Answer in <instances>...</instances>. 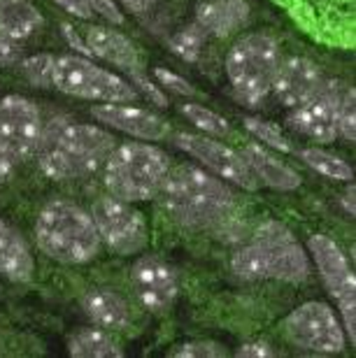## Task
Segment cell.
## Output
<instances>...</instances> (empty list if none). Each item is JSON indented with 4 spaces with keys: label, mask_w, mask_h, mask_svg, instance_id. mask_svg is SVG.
I'll return each instance as SVG.
<instances>
[{
    "label": "cell",
    "mask_w": 356,
    "mask_h": 358,
    "mask_svg": "<svg viewBox=\"0 0 356 358\" xmlns=\"http://www.w3.org/2000/svg\"><path fill=\"white\" fill-rule=\"evenodd\" d=\"M159 196L170 217L189 231H215L236 212V196L229 186L191 163L168 170Z\"/></svg>",
    "instance_id": "obj_1"
},
{
    "label": "cell",
    "mask_w": 356,
    "mask_h": 358,
    "mask_svg": "<svg viewBox=\"0 0 356 358\" xmlns=\"http://www.w3.org/2000/svg\"><path fill=\"white\" fill-rule=\"evenodd\" d=\"M117 140L108 131L70 117H54L42 126L38 156L42 173L59 182L82 179L103 168Z\"/></svg>",
    "instance_id": "obj_2"
},
{
    "label": "cell",
    "mask_w": 356,
    "mask_h": 358,
    "mask_svg": "<svg viewBox=\"0 0 356 358\" xmlns=\"http://www.w3.org/2000/svg\"><path fill=\"white\" fill-rule=\"evenodd\" d=\"M231 270L240 279H280L301 284L310 277V259L298 245L296 235L280 221H263L252 242L238 249L231 259Z\"/></svg>",
    "instance_id": "obj_3"
},
{
    "label": "cell",
    "mask_w": 356,
    "mask_h": 358,
    "mask_svg": "<svg viewBox=\"0 0 356 358\" xmlns=\"http://www.w3.org/2000/svg\"><path fill=\"white\" fill-rule=\"evenodd\" d=\"M35 240L49 259L80 266L101 254V235L91 212L70 200H49L35 221Z\"/></svg>",
    "instance_id": "obj_4"
},
{
    "label": "cell",
    "mask_w": 356,
    "mask_h": 358,
    "mask_svg": "<svg viewBox=\"0 0 356 358\" xmlns=\"http://www.w3.org/2000/svg\"><path fill=\"white\" fill-rule=\"evenodd\" d=\"M170 170V159L159 147L145 142L115 145L103 163V184L110 196L140 203L161 193Z\"/></svg>",
    "instance_id": "obj_5"
},
{
    "label": "cell",
    "mask_w": 356,
    "mask_h": 358,
    "mask_svg": "<svg viewBox=\"0 0 356 358\" xmlns=\"http://www.w3.org/2000/svg\"><path fill=\"white\" fill-rule=\"evenodd\" d=\"M280 63V45L266 33H249L231 47L226 56V75L242 105L259 107L266 100Z\"/></svg>",
    "instance_id": "obj_6"
},
{
    "label": "cell",
    "mask_w": 356,
    "mask_h": 358,
    "mask_svg": "<svg viewBox=\"0 0 356 358\" xmlns=\"http://www.w3.org/2000/svg\"><path fill=\"white\" fill-rule=\"evenodd\" d=\"M54 89L66 96L96 103H135L140 98L138 89L124 77L91 63L87 56H59L54 61Z\"/></svg>",
    "instance_id": "obj_7"
},
{
    "label": "cell",
    "mask_w": 356,
    "mask_h": 358,
    "mask_svg": "<svg viewBox=\"0 0 356 358\" xmlns=\"http://www.w3.org/2000/svg\"><path fill=\"white\" fill-rule=\"evenodd\" d=\"M284 338L298 349L315 354H340L347 345L343 324L338 321L331 305L310 300L296 307L282 324Z\"/></svg>",
    "instance_id": "obj_8"
},
{
    "label": "cell",
    "mask_w": 356,
    "mask_h": 358,
    "mask_svg": "<svg viewBox=\"0 0 356 358\" xmlns=\"http://www.w3.org/2000/svg\"><path fill=\"white\" fill-rule=\"evenodd\" d=\"M94 224L101 235V242L108 245L119 256L140 254L147 249L149 228L145 214L128 203L115 196L98 198L94 210H91Z\"/></svg>",
    "instance_id": "obj_9"
},
{
    "label": "cell",
    "mask_w": 356,
    "mask_h": 358,
    "mask_svg": "<svg viewBox=\"0 0 356 358\" xmlns=\"http://www.w3.org/2000/svg\"><path fill=\"white\" fill-rule=\"evenodd\" d=\"M310 254L317 263V270L322 275L326 289L338 300L340 314H343V331L347 338L356 342V279L347 263L343 249L333 242L329 235L315 233L308 240Z\"/></svg>",
    "instance_id": "obj_10"
},
{
    "label": "cell",
    "mask_w": 356,
    "mask_h": 358,
    "mask_svg": "<svg viewBox=\"0 0 356 358\" xmlns=\"http://www.w3.org/2000/svg\"><path fill=\"white\" fill-rule=\"evenodd\" d=\"M173 142L177 149L194 156L203 168L212 170V173L219 179H224V182L236 184L245 191L259 189V182H256L254 173L249 170L247 161L242 159V154L236 152V149L226 147L224 142L208 138V135H196V133H177L173 135Z\"/></svg>",
    "instance_id": "obj_11"
},
{
    "label": "cell",
    "mask_w": 356,
    "mask_h": 358,
    "mask_svg": "<svg viewBox=\"0 0 356 358\" xmlns=\"http://www.w3.org/2000/svg\"><path fill=\"white\" fill-rule=\"evenodd\" d=\"M42 117L33 100L19 93L0 98V145L14 161L35 156L42 138Z\"/></svg>",
    "instance_id": "obj_12"
},
{
    "label": "cell",
    "mask_w": 356,
    "mask_h": 358,
    "mask_svg": "<svg viewBox=\"0 0 356 358\" xmlns=\"http://www.w3.org/2000/svg\"><path fill=\"white\" fill-rule=\"evenodd\" d=\"M345 87L347 84L338 80H324L305 103L291 107L289 126L312 142H322V145L333 142L338 138V128H336L338 100L343 96Z\"/></svg>",
    "instance_id": "obj_13"
},
{
    "label": "cell",
    "mask_w": 356,
    "mask_h": 358,
    "mask_svg": "<svg viewBox=\"0 0 356 358\" xmlns=\"http://www.w3.org/2000/svg\"><path fill=\"white\" fill-rule=\"evenodd\" d=\"M133 289L147 312L166 314L175 305L180 293V277L170 263L159 256H142L131 272Z\"/></svg>",
    "instance_id": "obj_14"
},
{
    "label": "cell",
    "mask_w": 356,
    "mask_h": 358,
    "mask_svg": "<svg viewBox=\"0 0 356 358\" xmlns=\"http://www.w3.org/2000/svg\"><path fill=\"white\" fill-rule=\"evenodd\" d=\"M91 117L98 119L101 124L121 131L126 135H133L138 140L159 142L170 135V124L159 114L133 107L128 103H103L91 107Z\"/></svg>",
    "instance_id": "obj_15"
},
{
    "label": "cell",
    "mask_w": 356,
    "mask_h": 358,
    "mask_svg": "<svg viewBox=\"0 0 356 358\" xmlns=\"http://www.w3.org/2000/svg\"><path fill=\"white\" fill-rule=\"evenodd\" d=\"M322 82L324 75L317 63L303 59V56H291V59H284L280 63L270 91L275 93L284 107L291 110V107L305 103Z\"/></svg>",
    "instance_id": "obj_16"
},
{
    "label": "cell",
    "mask_w": 356,
    "mask_h": 358,
    "mask_svg": "<svg viewBox=\"0 0 356 358\" xmlns=\"http://www.w3.org/2000/svg\"><path fill=\"white\" fill-rule=\"evenodd\" d=\"M84 42L91 49V56H98V59L108 61L126 73H140L142 70L138 47L119 31H112L108 26H89Z\"/></svg>",
    "instance_id": "obj_17"
},
{
    "label": "cell",
    "mask_w": 356,
    "mask_h": 358,
    "mask_svg": "<svg viewBox=\"0 0 356 358\" xmlns=\"http://www.w3.org/2000/svg\"><path fill=\"white\" fill-rule=\"evenodd\" d=\"M240 154L259 184H266L277 191H294L301 186V175L294 168H289L287 163H282L273 152L261 147L259 142H247Z\"/></svg>",
    "instance_id": "obj_18"
},
{
    "label": "cell",
    "mask_w": 356,
    "mask_h": 358,
    "mask_svg": "<svg viewBox=\"0 0 356 358\" xmlns=\"http://www.w3.org/2000/svg\"><path fill=\"white\" fill-rule=\"evenodd\" d=\"M249 21L247 0H203L196 5V24L208 35L229 38Z\"/></svg>",
    "instance_id": "obj_19"
},
{
    "label": "cell",
    "mask_w": 356,
    "mask_h": 358,
    "mask_svg": "<svg viewBox=\"0 0 356 358\" xmlns=\"http://www.w3.org/2000/svg\"><path fill=\"white\" fill-rule=\"evenodd\" d=\"M35 272L33 254L24 235L10 221L0 219V275L14 284L31 282Z\"/></svg>",
    "instance_id": "obj_20"
},
{
    "label": "cell",
    "mask_w": 356,
    "mask_h": 358,
    "mask_svg": "<svg viewBox=\"0 0 356 358\" xmlns=\"http://www.w3.org/2000/svg\"><path fill=\"white\" fill-rule=\"evenodd\" d=\"M82 310L105 331H124L131 324L128 303L110 289H89L82 296Z\"/></svg>",
    "instance_id": "obj_21"
},
{
    "label": "cell",
    "mask_w": 356,
    "mask_h": 358,
    "mask_svg": "<svg viewBox=\"0 0 356 358\" xmlns=\"http://www.w3.org/2000/svg\"><path fill=\"white\" fill-rule=\"evenodd\" d=\"M45 26V17L31 0H0V35L12 42L31 38Z\"/></svg>",
    "instance_id": "obj_22"
},
{
    "label": "cell",
    "mask_w": 356,
    "mask_h": 358,
    "mask_svg": "<svg viewBox=\"0 0 356 358\" xmlns=\"http://www.w3.org/2000/svg\"><path fill=\"white\" fill-rule=\"evenodd\" d=\"M68 354L73 358H124V349L105 328H80L68 338Z\"/></svg>",
    "instance_id": "obj_23"
},
{
    "label": "cell",
    "mask_w": 356,
    "mask_h": 358,
    "mask_svg": "<svg viewBox=\"0 0 356 358\" xmlns=\"http://www.w3.org/2000/svg\"><path fill=\"white\" fill-rule=\"evenodd\" d=\"M301 161H305L312 170H317L319 175L336 179V182H352L354 179V170L347 161H343L340 156L324 152L319 147H310V149H301L298 152Z\"/></svg>",
    "instance_id": "obj_24"
},
{
    "label": "cell",
    "mask_w": 356,
    "mask_h": 358,
    "mask_svg": "<svg viewBox=\"0 0 356 358\" xmlns=\"http://www.w3.org/2000/svg\"><path fill=\"white\" fill-rule=\"evenodd\" d=\"M205 40H208V33H205L203 28L194 21V24L180 28L175 35H170L168 47H170V52L177 54L187 63H196L198 56H201V52H203V47H205Z\"/></svg>",
    "instance_id": "obj_25"
},
{
    "label": "cell",
    "mask_w": 356,
    "mask_h": 358,
    "mask_svg": "<svg viewBox=\"0 0 356 358\" xmlns=\"http://www.w3.org/2000/svg\"><path fill=\"white\" fill-rule=\"evenodd\" d=\"M242 126H245L259 142L277 149V152H284V154L296 152L294 142H291L287 135H284L282 128L277 124H273V121H266V119H259V117H245L242 119Z\"/></svg>",
    "instance_id": "obj_26"
},
{
    "label": "cell",
    "mask_w": 356,
    "mask_h": 358,
    "mask_svg": "<svg viewBox=\"0 0 356 358\" xmlns=\"http://www.w3.org/2000/svg\"><path fill=\"white\" fill-rule=\"evenodd\" d=\"M180 112H182L184 117H187L196 128H201V131H203V133H208V135H215V138L229 135V131H231L229 121H226V119L222 117V114L212 112V110H208V107H203V105H198V103H187V105H182V107H180Z\"/></svg>",
    "instance_id": "obj_27"
},
{
    "label": "cell",
    "mask_w": 356,
    "mask_h": 358,
    "mask_svg": "<svg viewBox=\"0 0 356 358\" xmlns=\"http://www.w3.org/2000/svg\"><path fill=\"white\" fill-rule=\"evenodd\" d=\"M54 56L52 54H35L21 61V73L33 87L40 89H54Z\"/></svg>",
    "instance_id": "obj_28"
},
{
    "label": "cell",
    "mask_w": 356,
    "mask_h": 358,
    "mask_svg": "<svg viewBox=\"0 0 356 358\" xmlns=\"http://www.w3.org/2000/svg\"><path fill=\"white\" fill-rule=\"evenodd\" d=\"M356 93L354 87H345L343 96L338 100V112H336V128L338 138L347 142L356 140Z\"/></svg>",
    "instance_id": "obj_29"
},
{
    "label": "cell",
    "mask_w": 356,
    "mask_h": 358,
    "mask_svg": "<svg viewBox=\"0 0 356 358\" xmlns=\"http://www.w3.org/2000/svg\"><path fill=\"white\" fill-rule=\"evenodd\" d=\"M170 358H222L226 349L215 340H191L170 349Z\"/></svg>",
    "instance_id": "obj_30"
},
{
    "label": "cell",
    "mask_w": 356,
    "mask_h": 358,
    "mask_svg": "<svg viewBox=\"0 0 356 358\" xmlns=\"http://www.w3.org/2000/svg\"><path fill=\"white\" fill-rule=\"evenodd\" d=\"M154 77H156V82H159L166 91H173V93H177V96H184V98H194L196 96L194 84L184 80L182 75L173 73V70L154 68Z\"/></svg>",
    "instance_id": "obj_31"
},
{
    "label": "cell",
    "mask_w": 356,
    "mask_h": 358,
    "mask_svg": "<svg viewBox=\"0 0 356 358\" xmlns=\"http://www.w3.org/2000/svg\"><path fill=\"white\" fill-rule=\"evenodd\" d=\"M128 77H131V84L135 89H140L138 93H142L149 103H154L156 107H168V98H166V93L161 91V87H156L154 82H149L145 75H142V70L140 73H128Z\"/></svg>",
    "instance_id": "obj_32"
},
{
    "label": "cell",
    "mask_w": 356,
    "mask_h": 358,
    "mask_svg": "<svg viewBox=\"0 0 356 358\" xmlns=\"http://www.w3.org/2000/svg\"><path fill=\"white\" fill-rule=\"evenodd\" d=\"M87 3L91 5V10H94L96 14H101L103 19H108L110 24L121 26L126 21L124 12L119 10V5L115 3V0H87Z\"/></svg>",
    "instance_id": "obj_33"
},
{
    "label": "cell",
    "mask_w": 356,
    "mask_h": 358,
    "mask_svg": "<svg viewBox=\"0 0 356 358\" xmlns=\"http://www.w3.org/2000/svg\"><path fill=\"white\" fill-rule=\"evenodd\" d=\"M236 356H242V358H273L275 356V349L268 345L266 340H252V342H245Z\"/></svg>",
    "instance_id": "obj_34"
},
{
    "label": "cell",
    "mask_w": 356,
    "mask_h": 358,
    "mask_svg": "<svg viewBox=\"0 0 356 358\" xmlns=\"http://www.w3.org/2000/svg\"><path fill=\"white\" fill-rule=\"evenodd\" d=\"M56 3L77 19H91L96 14L94 10H91V5L87 3V0H56Z\"/></svg>",
    "instance_id": "obj_35"
},
{
    "label": "cell",
    "mask_w": 356,
    "mask_h": 358,
    "mask_svg": "<svg viewBox=\"0 0 356 358\" xmlns=\"http://www.w3.org/2000/svg\"><path fill=\"white\" fill-rule=\"evenodd\" d=\"M61 33H63V38H66V42L73 49H77L82 56H91V49L87 47V42H84L80 35H77V31L70 24H61Z\"/></svg>",
    "instance_id": "obj_36"
},
{
    "label": "cell",
    "mask_w": 356,
    "mask_h": 358,
    "mask_svg": "<svg viewBox=\"0 0 356 358\" xmlns=\"http://www.w3.org/2000/svg\"><path fill=\"white\" fill-rule=\"evenodd\" d=\"M121 5L124 7H128L133 14H145V12H149L152 7L159 3V0H119Z\"/></svg>",
    "instance_id": "obj_37"
},
{
    "label": "cell",
    "mask_w": 356,
    "mask_h": 358,
    "mask_svg": "<svg viewBox=\"0 0 356 358\" xmlns=\"http://www.w3.org/2000/svg\"><path fill=\"white\" fill-rule=\"evenodd\" d=\"M14 54H17V49H14V42L0 35V63H10L14 59Z\"/></svg>",
    "instance_id": "obj_38"
},
{
    "label": "cell",
    "mask_w": 356,
    "mask_h": 358,
    "mask_svg": "<svg viewBox=\"0 0 356 358\" xmlns=\"http://www.w3.org/2000/svg\"><path fill=\"white\" fill-rule=\"evenodd\" d=\"M343 203H345V210H347V214H352L354 217V184L350 186V189L345 191V198H343Z\"/></svg>",
    "instance_id": "obj_39"
},
{
    "label": "cell",
    "mask_w": 356,
    "mask_h": 358,
    "mask_svg": "<svg viewBox=\"0 0 356 358\" xmlns=\"http://www.w3.org/2000/svg\"><path fill=\"white\" fill-rule=\"evenodd\" d=\"M0 291H3V289H0Z\"/></svg>",
    "instance_id": "obj_40"
}]
</instances>
